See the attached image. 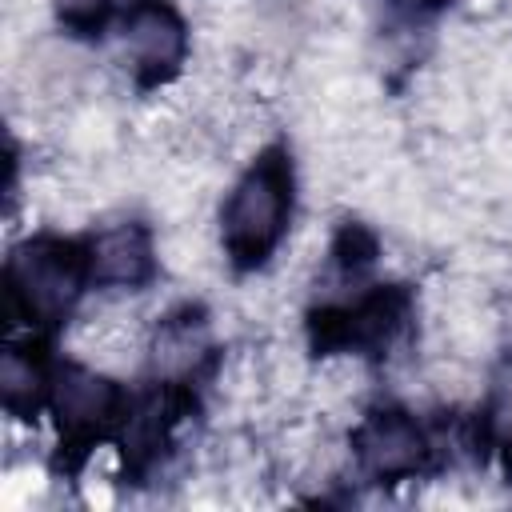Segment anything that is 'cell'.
Segmentation results:
<instances>
[{"instance_id": "obj_1", "label": "cell", "mask_w": 512, "mask_h": 512, "mask_svg": "<svg viewBox=\"0 0 512 512\" xmlns=\"http://www.w3.org/2000/svg\"><path fill=\"white\" fill-rule=\"evenodd\" d=\"M288 164L280 152H268L228 196L224 204V248L240 268H256L280 240L288 216Z\"/></svg>"}, {"instance_id": "obj_2", "label": "cell", "mask_w": 512, "mask_h": 512, "mask_svg": "<svg viewBox=\"0 0 512 512\" xmlns=\"http://www.w3.org/2000/svg\"><path fill=\"white\" fill-rule=\"evenodd\" d=\"M88 256L60 240H32L8 260V300L28 324H56L80 296Z\"/></svg>"}, {"instance_id": "obj_3", "label": "cell", "mask_w": 512, "mask_h": 512, "mask_svg": "<svg viewBox=\"0 0 512 512\" xmlns=\"http://www.w3.org/2000/svg\"><path fill=\"white\" fill-rule=\"evenodd\" d=\"M120 44L140 80H168L184 60V24L164 0H136L120 20Z\"/></svg>"}, {"instance_id": "obj_4", "label": "cell", "mask_w": 512, "mask_h": 512, "mask_svg": "<svg viewBox=\"0 0 512 512\" xmlns=\"http://www.w3.org/2000/svg\"><path fill=\"white\" fill-rule=\"evenodd\" d=\"M48 396H52V412H56L60 428L80 432V436L112 424L120 412V388L84 364H64L52 376Z\"/></svg>"}, {"instance_id": "obj_5", "label": "cell", "mask_w": 512, "mask_h": 512, "mask_svg": "<svg viewBox=\"0 0 512 512\" xmlns=\"http://www.w3.org/2000/svg\"><path fill=\"white\" fill-rule=\"evenodd\" d=\"M356 456L376 480H400L424 464L428 444L404 412H380L356 432Z\"/></svg>"}, {"instance_id": "obj_6", "label": "cell", "mask_w": 512, "mask_h": 512, "mask_svg": "<svg viewBox=\"0 0 512 512\" xmlns=\"http://www.w3.org/2000/svg\"><path fill=\"white\" fill-rule=\"evenodd\" d=\"M88 276L108 288H136L152 276V244L140 224H116L88 248Z\"/></svg>"}, {"instance_id": "obj_7", "label": "cell", "mask_w": 512, "mask_h": 512, "mask_svg": "<svg viewBox=\"0 0 512 512\" xmlns=\"http://www.w3.org/2000/svg\"><path fill=\"white\" fill-rule=\"evenodd\" d=\"M48 388H52V380H44V372L32 356H24L20 348L4 352V360H0V396H4V408L12 416H32Z\"/></svg>"}, {"instance_id": "obj_8", "label": "cell", "mask_w": 512, "mask_h": 512, "mask_svg": "<svg viewBox=\"0 0 512 512\" xmlns=\"http://www.w3.org/2000/svg\"><path fill=\"white\" fill-rule=\"evenodd\" d=\"M204 352V332L192 320H172L156 336V368L164 376H184Z\"/></svg>"}, {"instance_id": "obj_9", "label": "cell", "mask_w": 512, "mask_h": 512, "mask_svg": "<svg viewBox=\"0 0 512 512\" xmlns=\"http://www.w3.org/2000/svg\"><path fill=\"white\" fill-rule=\"evenodd\" d=\"M488 432L492 440L512 456V360H504L492 372V388H488Z\"/></svg>"}, {"instance_id": "obj_10", "label": "cell", "mask_w": 512, "mask_h": 512, "mask_svg": "<svg viewBox=\"0 0 512 512\" xmlns=\"http://www.w3.org/2000/svg\"><path fill=\"white\" fill-rule=\"evenodd\" d=\"M56 8H60V16H64L68 24L88 28V24H96V20L104 16L108 0H56Z\"/></svg>"}]
</instances>
